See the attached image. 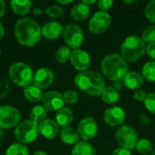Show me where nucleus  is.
I'll return each instance as SVG.
<instances>
[{"label":"nucleus","mask_w":155,"mask_h":155,"mask_svg":"<svg viewBox=\"0 0 155 155\" xmlns=\"http://www.w3.org/2000/svg\"><path fill=\"white\" fill-rule=\"evenodd\" d=\"M15 35L24 46H34L42 38V28L33 18L23 17L15 25Z\"/></svg>","instance_id":"f257e3e1"},{"label":"nucleus","mask_w":155,"mask_h":155,"mask_svg":"<svg viewBox=\"0 0 155 155\" xmlns=\"http://www.w3.org/2000/svg\"><path fill=\"white\" fill-rule=\"evenodd\" d=\"M101 68L104 76L114 83L123 81L129 69L126 61L118 54L106 55L101 63Z\"/></svg>","instance_id":"f03ea898"},{"label":"nucleus","mask_w":155,"mask_h":155,"mask_svg":"<svg viewBox=\"0 0 155 155\" xmlns=\"http://www.w3.org/2000/svg\"><path fill=\"white\" fill-rule=\"evenodd\" d=\"M74 84L81 91L92 96L101 95L105 87L103 76L94 71H84L77 74L74 77Z\"/></svg>","instance_id":"7ed1b4c3"},{"label":"nucleus","mask_w":155,"mask_h":155,"mask_svg":"<svg viewBox=\"0 0 155 155\" xmlns=\"http://www.w3.org/2000/svg\"><path fill=\"white\" fill-rule=\"evenodd\" d=\"M145 52L146 45L144 41L137 35L128 36L126 39H124L121 45L123 58L130 63L138 61Z\"/></svg>","instance_id":"20e7f679"},{"label":"nucleus","mask_w":155,"mask_h":155,"mask_svg":"<svg viewBox=\"0 0 155 155\" xmlns=\"http://www.w3.org/2000/svg\"><path fill=\"white\" fill-rule=\"evenodd\" d=\"M9 78L20 87H27L34 82L35 74L33 69L25 63L16 62L10 65L8 70Z\"/></svg>","instance_id":"39448f33"},{"label":"nucleus","mask_w":155,"mask_h":155,"mask_svg":"<svg viewBox=\"0 0 155 155\" xmlns=\"http://www.w3.org/2000/svg\"><path fill=\"white\" fill-rule=\"evenodd\" d=\"M40 134L39 125L32 120H25L21 122L15 130V137L18 143L25 144L35 141Z\"/></svg>","instance_id":"423d86ee"},{"label":"nucleus","mask_w":155,"mask_h":155,"mask_svg":"<svg viewBox=\"0 0 155 155\" xmlns=\"http://www.w3.org/2000/svg\"><path fill=\"white\" fill-rule=\"evenodd\" d=\"M115 140L121 148L133 150L138 142L136 131L129 125H122L115 133Z\"/></svg>","instance_id":"0eeeda50"},{"label":"nucleus","mask_w":155,"mask_h":155,"mask_svg":"<svg viewBox=\"0 0 155 155\" xmlns=\"http://www.w3.org/2000/svg\"><path fill=\"white\" fill-rule=\"evenodd\" d=\"M21 121L20 112L11 105L0 106V129H10L16 127Z\"/></svg>","instance_id":"6e6552de"},{"label":"nucleus","mask_w":155,"mask_h":155,"mask_svg":"<svg viewBox=\"0 0 155 155\" xmlns=\"http://www.w3.org/2000/svg\"><path fill=\"white\" fill-rule=\"evenodd\" d=\"M64 40L67 46L73 49H79L84 40V35L80 26L74 24L66 25L63 34Z\"/></svg>","instance_id":"1a4fd4ad"},{"label":"nucleus","mask_w":155,"mask_h":155,"mask_svg":"<svg viewBox=\"0 0 155 155\" xmlns=\"http://www.w3.org/2000/svg\"><path fill=\"white\" fill-rule=\"evenodd\" d=\"M111 24L112 18L110 15L107 12L99 11L91 17L88 27L93 34H102L110 27Z\"/></svg>","instance_id":"9d476101"},{"label":"nucleus","mask_w":155,"mask_h":155,"mask_svg":"<svg viewBox=\"0 0 155 155\" xmlns=\"http://www.w3.org/2000/svg\"><path fill=\"white\" fill-rule=\"evenodd\" d=\"M98 132V124L93 117L87 116L80 121L77 126V133L83 141L88 142L94 138Z\"/></svg>","instance_id":"9b49d317"},{"label":"nucleus","mask_w":155,"mask_h":155,"mask_svg":"<svg viewBox=\"0 0 155 155\" xmlns=\"http://www.w3.org/2000/svg\"><path fill=\"white\" fill-rule=\"evenodd\" d=\"M43 106L49 112H58L64 105L63 94L56 91H49L43 95Z\"/></svg>","instance_id":"f8f14e48"},{"label":"nucleus","mask_w":155,"mask_h":155,"mask_svg":"<svg viewBox=\"0 0 155 155\" xmlns=\"http://www.w3.org/2000/svg\"><path fill=\"white\" fill-rule=\"evenodd\" d=\"M71 64L78 71L84 72L91 65V56L90 54L82 49H75L72 52Z\"/></svg>","instance_id":"ddd939ff"},{"label":"nucleus","mask_w":155,"mask_h":155,"mask_svg":"<svg viewBox=\"0 0 155 155\" xmlns=\"http://www.w3.org/2000/svg\"><path fill=\"white\" fill-rule=\"evenodd\" d=\"M126 117V114L122 107L113 106L107 108L104 114V122L110 126H119L121 125Z\"/></svg>","instance_id":"4468645a"},{"label":"nucleus","mask_w":155,"mask_h":155,"mask_svg":"<svg viewBox=\"0 0 155 155\" xmlns=\"http://www.w3.org/2000/svg\"><path fill=\"white\" fill-rule=\"evenodd\" d=\"M54 80V72L47 67H43L38 69L34 76V85L42 89H45L49 87Z\"/></svg>","instance_id":"2eb2a0df"},{"label":"nucleus","mask_w":155,"mask_h":155,"mask_svg":"<svg viewBox=\"0 0 155 155\" xmlns=\"http://www.w3.org/2000/svg\"><path fill=\"white\" fill-rule=\"evenodd\" d=\"M64 28L62 24L57 21L47 22L42 28V35L49 40L58 39L64 34Z\"/></svg>","instance_id":"dca6fc26"},{"label":"nucleus","mask_w":155,"mask_h":155,"mask_svg":"<svg viewBox=\"0 0 155 155\" xmlns=\"http://www.w3.org/2000/svg\"><path fill=\"white\" fill-rule=\"evenodd\" d=\"M40 134L48 140L54 139L59 134V127L55 121L46 119L39 125Z\"/></svg>","instance_id":"f3484780"},{"label":"nucleus","mask_w":155,"mask_h":155,"mask_svg":"<svg viewBox=\"0 0 155 155\" xmlns=\"http://www.w3.org/2000/svg\"><path fill=\"white\" fill-rule=\"evenodd\" d=\"M144 78L142 74L138 72H128L125 77L123 80L124 84L130 90H139L140 87L143 84Z\"/></svg>","instance_id":"a211bd4d"},{"label":"nucleus","mask_w":155,"mask_h":155,"mask_svg":"<svg viewBox=\"0 0 155 155\" xmlns=\"http://www.w3.org/2000/svg\"><path fill=\"white\" fill-rule=\"evenodd\" d=\"M74 120L73 112L68 107H63L61 108L55 115V122L58 124V126H61L63 128L69 127V125L72 124Z\"/></svg>","instance_id":"6ab92c4d"},{"label":"nucleus","mask_w":155,"mask_h":155,"mask_svg":"<svg viewBox=\"0 0 155 155\" xmlns=\"http://www.w3.org/2000/svg\"><path fill=\"white\" fill-rule=\"evenodd\" d=\"M90 15V7L84 3H78L74 5L71 9V15L76 21L85 20Z\"/></svg>","instance_id":"aec40b11"},{"label":"nucleus","mask_w":155,"mask_h":155,"mask_svg":"<svg viewBox=\"0 0 155 155\" xmlns=\"http://www.w3.org/2000/svg\"><path fill=\"white\" fill-rule=\"evenodd\" d=\"M72 155H96L94 147L88 142H78L72 150Z\"/></svg>","instance_id":"412c9836"},{"label":"nucleus","mask_w":155,"mask_h":155,"mask_svg":"<svg viewBox=\"0 0 155 155\" xmlns=\"http://www.w3.org/2000/svg\"><path fill=\"white\" fill-rule=\"evenodd\" d=\"M59 135H60L61 141L66 144H76L79 142L78 133L70 127L63 128Z\"/></svg>","instance_id":"4be33fe9"},{"label":"nucleus","mask_w":155,"mask_h":155,"mask_svg":"<svg viewBox=\"0 0 155 155\" xmlns=\"http://www.w3.org/2000/svg\"><path fill=\"white\" fill-rule=\"evenodd\" d=\"M11 8L14 13L19 15H26L32 8V2L29 0H24V1H18V0H13L10 3Z\"/></svg>","instance_id":"5701e85b"},{"label":"nucleus","mask_w":155,"mask_h":155,"mask_svg":"<svg viewBox=\"0 0 155 155\" xmlns=\"http://www.w3.org/2000/svg\"><path fill=\"white\" fill-rule=\"evenodd\" d=\"M24 94L26 100H28L30 103H37L39 101H42L43 98L42 90L34 84L24 88Z\"/></svg>","instance_id":"b1692460"},{"label":"nucleus","mask_w":155,"mask_h":155,"mask_svg":"<svg viewBox=\"0 0 155 155\" xmlns=\"http://www.w3.org/2000/svg\"><path fill=\"white\" fill-rule=\"evenodd\" d=\"M101 98L106 104H115L120 98L119 91L116 90L114 86L104 87V89L103 90L101 94Z\"/></svg>","instance_id":"393cba45"},{"label":"nucleus","mask_w":155,"mask_h":155,"mask_svg":"<svg viewBox=\"0 0 155 155\" xmlns=\"http://www.w3.org/2000/svg\"><path fill=\"white\" fill-rule=\"evenodd\" d=\"M47 111L43 105H35L30 112V120L35 122L37 125H40L46 120Z\"/></svg>","instance_id":"a878e982"},{"label":"nucleus","mask_w":155,"mask_h":155,"mask_svg":"<svg viewBox=\"0 0 155 155\" xmlns=\"http://www.w3.org/2000/svg\"><path fill=\"white\" fill-rule=\"evenodd\" d=\"M142 75L149 82L155 83V61L147 62L142 69Z\"/></svg>","instance_id":"bb28decb"},{"label":"nucleus","mask_w":155,"mask_h":155,"mask_svg":"<svg viewBox=\"0 0 155 155\" xmlns=\"http://www.w3.org/2000/svg\"><path fill=\"white\" fill-rule=\"evenodd\" d=\"M5 155H29V150L25 144L15 143L7 148Z\"/></svg>","instance_id":"cd10ccee"},{"label":"nucleus","mask_w":155,"mask_h":155,"mask_svg":"<svg viewBox=\"0 0 155 155\" xmlns=\"http://www.w3.org/2000/svg\"><path fill=\"white\" fill-rule=\"evenodd\" d=\"M72 50L69 46H61L57 49L56 53H55V60L58 63L61 64H64L66 62H68L71 59V55H72Z\"/></svg>","instance_id":"c85d7f7f"},{"label":"nucleus","mask_w":155,"mask_h":155,"mask_svg":"<svg viewBox=\"0 0 155 155\" xmlns=\"http://www.w3.org/2000/svg\"><path fill=\"white\" fill-rule=\"evenodd\" d=\"M135 149L141 154H148L153 151V143L148 139H140L135 145Z\"/></svg>","instance_id":"c756f323"},{"label":"nucleus","mask_w":155,"mask_h":155,"mask_svg":"<svg viewBox=\"0 0 155 155\" xmlns=\"http://www.w3.org/2000/svg\"><path fill=\"white\" fill-rule=\"evenodd\" d=\"M142 39L144 41V43L148 44L155 42V25H149L143 30Z\"/></svg>","instance_id":"7c9ffc66"},{"label":"nucleus","mask_w":155,"mask_h":155,"mask_svg":"<svg viewBox=\"0 0 155 155\" xmlns=\"http://www.w3.org/2000/svg\"><path fill=\"white\" fill-rule=\"evenodd\" d=\"M45 14L53 18H58L61 17L64 14V11L62 9L61 6L54 5H50L45 9Z\"/></svg>","instance_id":"2f4dec72"},{"label":"nucleus","mask_w":155,"mask_h":155,"mask_svg":"<svg viewBox=\"0 0 155 155\" xmlns=\"http://www.w3.org/2000/svg\"><path fill=\"white\" fill-rule=\"evenodd\" d=\"M64 101L65 104H74L78 101V94L74 90H67L63 94Z\"/></svg>","instance_id":"473e14b6"},{"label":"nucleus","mask_w":155,"mask_h":155,"mask_svg":"<svg viewBox=\"0 0 155 155\" xmlns=\"http://www.w3.org/2000/svg\"><path fill=\"white\" fill-rule=\"evenodd\" d=\"M143 104L150 113L155 114V93L148 94L145 100L143 101Z\"/></svg>","instance_id":"72a5a7b5"},{"label":"nucleus","mask_w":155,"mask_h":155,"mask_svg":"<svg viewBox=\"0 0 155 155\" xmlns=\"http://www.w3.org/2000/svg\"><path fill=\"white\" fill-rule=\"evenodd\" d=\"M145 15L153 23L155 24V0L150 1L145 6Z\"/></svg>","instance_id":"f704fd0d"},{"label":"nucleus","mask_w":155,"mask_h":155,"mask_svg":"<svg viewBox=\"0 0 155 155\" xmlns=\"http://www.w3.org/2000/svg\"><path fill=\"white\" fill-rule=\"evenodd\" d=\"M11 92L10 83L6 79H3L0 81V99L4 98L8 95V94Z\"/></svg>","instance_id":"c9c22d12"},{"label":"nucleus","mask_w":155,"mask_h":155,"mask_svg":"<svg viewBox=\"0 0 155 155\" xmlns=\"http://www.w3.org/2000/svg\"><path fill=\"white\" fill-rule=\"evenodd\" d=\"M97 5H98L99 8L101 9V11L106 12L107 10H109L112 7V5H114V2L111 0H100L97 2Z\"/></svg>","instance_id":"e433bc0d"},{"label":"nucleus","mask_w":155,"mask_h":155,"mask_svg":"<svg viewBox=\"0 0 155 155\" xmlns=\"http://www.w3.org/2000/svg\"><path fill=\"white\" fill-rule=\"evenodd\" d=\"M147 93L144 91V90H142V89H139V90H136L135 93H134V99L138 102H143L147 96Z\"/></svg>","instance_id":"4c0bfd02"},{"label":"nucleus","mask_w":155,"mask_h":155,"mask_svg":"<svg viewBox=\"0 0 155 155\" xmlns=\"http://www.w3.org/2000/svg\"><path fill=\"white\" fill-rule=\"evenodd\" d=\"M146 53L153 60L155 61V42L150 43L146 45Z\"/></svg>","instance_id":"58836bf2"},{"label":"nucleus","mask_w":155,"mask_h":155,"mask_svg":"<svg viewBox=\"0 0 155 155\" xmlns=\"http://www.w3.org/2000/svg\"><path fill=\"white\" fill-rule=\"evenodd\" d=\"M112 155H132V153L131 151L129 150H126V149H124V148H117L115 149Z\"/></svg>","instance_id":"ea45409f"},{"label":"nucleus","mask_w":155,"mask_h":155,"mask_svg":"<svg viewBox=\"0 0 155 155\" xmlns=\"http://www.w3.org/2000/svg\"><path fill=\"white\" fill-rule=\"evenodd\" d=\"M139 120L141 121V123L143 125H149L151 124V119L144 114H142L139 115Z\"/></svg>","instance_id":"a19ab883"},{"label":"nucleus","mask_w":155,"mask_h":155,"mask_svg":"<svg viewBox=\"0 0 155 155\" xmlns=\"http://www.w3.org/2000/svg\"><path fill=\"white\" fill-rule=\"evenodd\" d=\"M5 12V3L3 0H0V17L3 16Z\"/></svg>","instance_id":"79ce46f5"},{"label":"nucleus","mask_w":155,"mask_h":155,"mask_svg":"<svg viewBox=\"0 0 155 155\" xmlns=\"http://www.w3.org/2000/svg\"><path fill=\"white\" fill-rule=\"evenodd\" d=\"M123 82L122 81H118V82H114V87L118 90V89H122V86H123Z\"/></svg>","instance_id":"37998d69"},{"label":"nucleus","mask_w":155,"mask_h":155,"mask_svg":"<svg viewBox=\"0 0 155 155\" xmlns=\"http://www.w3.org/2000/svg\"><path fill=\"white\" fill-rule=\"evenodd\" d=\"M4 35H5V29H4L3 25L0 23V41H1L2 38L4 37Z\"/></svg>","instance_id":"c03bdc74"},{"label":"nucleus","mask_w":155,"mask_h":155,"mask_svg":"<svg viewBox=\"0 0 155 155\" xmlns=\"http://www.w3.org/2000/svg\"><path fill=\"white\" fill-rule=\"evenodd\" d=\"M82 3H84V5H88V6H89V5H93V4H95V3H97V1H95V0H90V1H86V0H84V1H82Z\"/></svg>","instance_id":"a18cd8bd"},{"label":"nucleus","mask_w":155,"mask_h":155,"mask_svg":"<svg viewBox=\"0 0 155 155\" xmlns=\"http://www.w3.org/2000/svg\"><path fill=\"white\" fill-rule=\"evenodd\" d=\"M57 2H58L59 4H61V5H69V4H71L73 1H72V0H69V1H68V0H67V1H65V0H64H64H58Z\"/></svg>","instance_id":"49530a36"},{"label":"nucleus","mask_w":155,"mask_h":155,"mask_svg":"<svg viewBox=\"0 0 155 155\" xmlns=\"http://www.w3.org/2000/svg\"><path fill=\"white\" fill-rule=\"evenodd\" d=\"M34 15H41V13H42V10L40 9V8H35V9H34Z\"/></svg>","instance_id":"de8ad7c7"},{"label":"nucleus","mask_w":155,"mask_h":155,"mask_svg":"<svg viewBox=\"0 0 155 155\" xmlns=\"http://www.w3.org/2000/svg\"><path fill=\"white\" fill-rule=\"evenodd\" d=\"M33 155H47V153H45V152H43V151H37V152H35Z\"/></svg>","instance_id":"09e8293b"},{"label":"nucleus","mask_w":155,"mask_h":155,"mask_svg":"<svg viewBox=\"0 0 155 155\" xmlns=\"http://www.w3.org/2000/svg\"><path fill=\"white\" fill-rule=\"evenodd\" d=\"M124 4H133L134 3V0H131V1H123Z\"/></svg>","instance_id":"8fccbe9b"},{"label":"nucleus","mask_w":155,"mask_h":155,"mask_svg":"<svg viewBox=\"0 0 155 155\" xmlns=\"http://www.w3.org/2000/svg\"><path fill=\"white\" fill-rule=\"evenodd\" d=\"M3 136H4V133H3V131H2V129H0V141L2 140V138H3Z\"/></svg>","instance_id":"3c124183"},{"label":"nucleus","mask_w":155,"mask_h":155,"mask_svg":"<svg viewBox=\"0 0 155 155\" xmlns=\"http://www.w3.org/2000/svg\"><path fill=\"white\" fill-rule=\"evenodd\" d=\"M152 154L155 155V150H153V151H152Z\"/></svg>","instance_id":"603ef678"},{"label":"nucleus","mask_w":155,"mask_h":155,"mask_svg":"<svg viewBox=\"0 0 155 155\" xmlns=\"http://www.w3.org/2000/svg\"><path fill=\"white\" fill-rule=\"evenodd\" d=\"M0 54H1V49H0Z\"/></svg>","instance_id":"864d4df0"}]
</instances>
